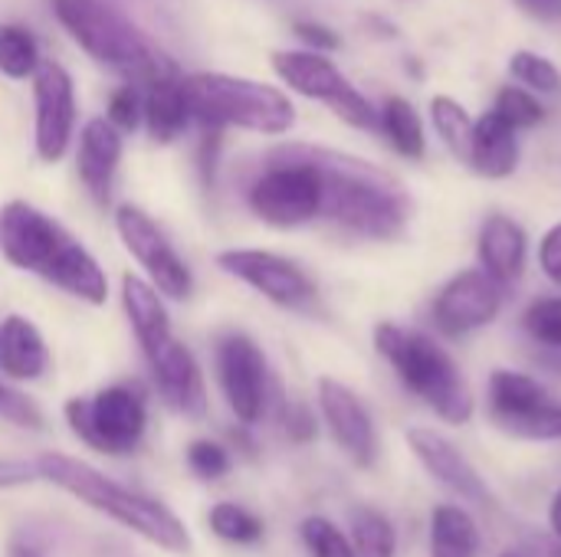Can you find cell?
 <instances>
[{
    "label": "cell",
    "mask_w": 561,
    "mask_h": 557,
    "mask_svg": "<svg viewBox=\"0 0 561 557\" xmlns=\"http://www.w3.org/2000/svg\"><path fill=\"white\" fill-rule=\"evenodd\" d=\"M0 256L13 269L39 276L92 309L108 299V276L99 259L59 220L26 200L0 207Z\"/></svg>",
    "instance_id": "1"
},
{
    "label": "cell",
    "mask_w": 561,
    "mask_h": 557,
    "mask_svg": "<svg viewBox=\"0 0 561 557\" xmlns=\"http://www.w3.org/2000/svg\"><path fill=\"white\" fill-rule=\"evenodd\" d=\"M299 148L322 174V217L362 240H398L408 230L411 197L388 171L329 148Z\"/></svg>",
    "instance_id": "2"
},
{
    "label": "cell",
    "mask_w": 561,
    "mask_h": 557,
    "mask_svg": "<svg viewBox=\"0 0 561 557\" xmlns=\"http://www.w3.org/2000/svg\"><path fill=\"white\" fill-rule=\"evenodd\" d=\"M33 466H36L39 479L69 492L82 506L102 512L105 519L118 522L122 529L135 532L148 545H154L168 555H187L194 548L187 525L164 502L108 479L95 466H89L76 456H66V453H43Z\"/></svg>",
    "instance_id": "3"
},
{
    "label": "cell",
    "mask_w": 561,
    "mask_h": 557,
    "mask_svg": "<svg viewBox=\"0 0 561 557\" xmlns=\"http://www.w3.org/2000/svg\"><path fill=\"white\" fill-rule=\"evenodd\" d=\"M49 7L79 49L128 85L145 89L158 79L181 76L178 62L108 0H49Z\"/></svg>",
    "instance_id": "4"
},
{
    "label": "cell",
    "mask_w": 561,
    "mask_h": 557,
    "mask_svg": "<svg viewBox=\"0 0 561 557\" xmlns=\"http://www.w3.org/2000/svg\"><path fill=\"white\" fill-rule=\"evenodd\" d=\"M375 351L391 364L394 378L444 423L463 427L473 420L477 401L460 364L427 332L381 322L375 325Z\"/></svg>",
    "instance_id": "5"
},
{
    "label": "cell",
    "mask_w": 561,
    "mask_h": 557,
    "mask_svg": "<svg viewBox=\"0 0 561 557\" xmlns=\"http://www.w3.org/2000/svg\"><path fill=\"white\" fill-rule=\"evenodd\" d=\"M184 95L191 121L210 131L243 128L256 135H286L296 125V105L270 82L227 72H194L184 76Z\"/></svg>",
    "instance_id": "6"
},
{
    "label": "cell",
    "mask_w": 561,
    "mask_h": 557,
    "mask_svg": "<svg viewBox=\"0 0 561 557\" xmlns=\"http://www.w3.org/2000/svg\"><path fill=\"white\" fill-rule=\"evenodd\" d=\"M322 200H325L322 174L302 154L299 144L276 148L270 154L266 171L250 184L247 194L250 210L276 230L312 223L316 217H322Z\"/></svg>",
    "instance_id": "7"
},
{
    "label": "cell",
    "mask_w": 561,
    "mask_h": 557,
    "mask_svg": "<svg viewBox=\"0 0 561 557\" xmlns=\"http://www.w3.org/2000/svg\"><path fill=\"white\" fill-rule=\"evenodd\" d=\"M62 414L79 443L115 460L131 456L148 430L145 397L131 384H112L92 397H69Z\"/></svg>",
    "instance_id": "8"
},
{
    "label": "cell",
    "mask_w": 561,
    "mask_h": 557,
    "mask_svg": "<svg viewBox=\"0 0 561 557\" xmlns=\"http://www.w3.org/2000/svg\"><path fill=\"white\" fill-rule=\"evenodd\" d=\"M270 62L293 92L322 102L352 128L378 131V108L345 79V72L329 56L312 49H276Z\"/></svg>",
    "instance_id": "9"
},
{
    "label": "cell",
    "mask_w": 561,
    "mask_h": 557,
    "mask_svg": "<svg viewBox=\"0 0 561 557\" xmlns=\"http://www.w3.org/2000/svg\"><path fill=\"white\" fill-rule=\"evenodd\" d=\"M490 417L519 440H559L561 404L523 371L500 368L490 374Z\"/></svg>",
    "instance_id": "10"
},
{
    "label": "cell",
    "mask_w": 561,
    "mask_h": 557,
    "mask_svg": "<svg viewBox=\"0 0 561 557\" xmlns=\"http://www.w3.org/2000/svg\"><path fill=\"white\" fill-rule=\"evenodd\" d=\"M115 230H118V240L122 246L138 259V266L145 269L148 282L174 299V302H184L191 299L194 292V272L191 266L178 256V250L171 246V240L161 233V227L135 204H122L115 210Z\"/></svg>",
    "instance_id": "11"
},
{
    "label": "cell",
    "mask_w": 561,
    "mask_h": 557,
    "mask_svg": "<svg viewBox=\"0 0 561 557\" xmlns=\"http://www.w3.org/2000/svg\"><path fill=\"white\" fill-rule=\"evenodd\" d=\"M217 269L233 276L237 282L256 289L279 309L309 312L316 305V282L309 272L270 250H224L217 253Z\"/></svg>",
    "instance_id": "12"
},
{
    "label": "cell",
    "mask_w": 561,
    "mask_h": 557,
    "mask_svg": "<svg viewBox=\"0 0 561 557\" xmlns=\"http://www.w3.org/2000/svg\"><path fill=\"white\" fill-rule=\"evenodd\" d=\"M217 381L227 407L243 427L263 420L270 404V364L263 348L250 335L227 332L217 341Z\"/></svg>",
    "instance_id": "13"
},
{
    "label": "cell",
    "mask_w": 561,
    "mask_h": 557,
    "mask_svg": "<svg viewBox=\"0 0 561 557\" xmlns=\"http://www.w3.org/2000/svg\"><path fill=\"white\" fill-rule=\"evenodd\" d=\"M33 148L46 164L62 161L76 131V85L69 69L53 59H43L33 72Z\"/></svg>",
    "instance_id": "14"
},
{
    "label": "cell",
    "mask_w": 561,
    "mask_h": 557,
    "mask_svg": "<svg viewBox=\"0 0 561 557\" xmlns=\"http://www.w3.org/2000/svg\"><path fill=\"white\" fill-rule=\"evenodd\" d=\"M503 286L493 282L483 269H463L440 286L431 315L447 338H463L493 325L503 312Z\"/></svg>",
    "instance_id": "15"
},
{
    "label": "cell",
    "mask_w": 561,
    "mask_h": 557,
    "mask_svg": "<svg viewBox=\"0 0 561 557\" xmlns=\"http://www.w3.org/2000/svg\"><path fill=\"white\" fill-rule=\"evenodd\" d=\"M316 401H319L322 423L329 427L335 446L358 469H371L378 460V430H375V420H371L368 407L362 404V397L335 378H319Z\"/></svg>",
    "instance_id": "16"
},
{
    "label": "cell",
    "mask_w": 561,
    "mask_h": 557,
    "mask_svg": "<svg viewBox=\"0 0 561 557\" xmlns=\"http://www.w3.org/2000/svg\"><path fill=\"white\" fill-rule=\"evenodd\" d=\"M408 446L417 456V463L457 499L470 502V506H493V492L486 486V479L477 473V466L457 450V443L450 437H444L440 430L431 427H411L408 430Z\"/></svg>",
    "instance_id": "17"
},
{
    "label": "cell",
    "mask_w": 561,
    "mask_h": 557,
    "mask_svg": "<svg viewBox=\"0 0 561 557\" xmlns=\"http://www.w3.org/2000/svg\"><path fill=\"white\" fill-rule=\"evenodd\" d=\"M148 368H151V378H154V387H158L161 401L174 414L191 417V420H201L207 414L204 374H201V364H197L194 351L184 341L171 338L164 348H158L148 358Z\"/></svg>",
    "instance_id": "18"
},
{
    "label": "cell",
    "mask_w": 561,
    "mask_h": 557,
    "mask_svg": "<svg viewBox=\"0 0 561 557\" xmlns=\"http://www.w3.org/2000/svg\"><path fill=\"white\" fill-rule=\"evenodd\" d=\"M122 164V131L108 125V118H89L79 131L76 171L82 187L95 204H108L112 184Z\"/></svg>",
    "instance_id": "19"
},
{
    "label": "cell",
    "mask_w": 561,
    "mask_h": 557,
    "mask_svg": "<svg viewBox=\"0 0 561 557\" xmlns=\"http://www.w3.org/2000/svg\"><path fill=\"white\" fill-rule=\"evenodd\" d=\"M477 259H480V269L503 289L519 282L526 272V259H529V236L523 223H516L506 213H490L480 227Z\"/></svg>",
    "instance_id": "20"
},
{
    "label": "cell",
    "mask_w": 561,
    "mask_h": 557,
    "mask_svg": "<svg viewBox=\"0 0 561 557\" xmlns=\"http://www.w3.org/2000/svg\"><path fill=\"white\" fill-rule=\"evenodd\" d=\"M122 309L128 315V325L141 345V355L151 358L158 348H164L171 335V315L164 309V295L141 276L125 272L122 276Z\"/></svg>",
    "instance_id": "21"
},
{
    "label": "cell",
    "mask_w": 561,
    "mask_h": 557,
    "mask_svg": "<svg viewBox=\"0 0 561 557\" xmlns=\"http://www.w3.org/2000/svg\"><path fill=\"white\" fill-rule=\"evenodd\" d=\"M519 131L503 121L493 108L477 118L473 125V148H470V167L480 177L503 181L519 167Z\"/></svg>",
    "instance_id": "22"
},
{
    "label": "cell",
    "mask_w": 561,
    "mask_h": 557,
    "mask_svg": "<svg viewBox=\"0 0 561 557\" xmlns=\"http://www.w3.org/2000/svg\"><path fill=\"white\" fill-rule=\"evenodd\" d=\"M49 368V348L39 328L23 315L0 322V371L13 381H39Z\"/></svg>",
    "instance_id": "23"
},
{
    "label": "cell",
    "mask_w": 561,
    "mask_h": 557,
    "mask_svg": "<svg viewBox=\"0 0 561 557\" xmlns=\"http://www.w3.org/2000/svg\"><path fill=\"white\" fill-rule=\"evenodd\" d=\"M145 98V128L158 144H171L191 125V108L184 95V76H168L141 89Z\"/></svg>",
    "instance_id": "24"
},
{
    "label": "cell",
    "mask_w": 561,
    "mask_h": 557,
    "mask_svg": "<svg viewBox=\"0 0 561 557\" xmlns=\"http://www.w3.org/2000/svg\"><path fill=\"white\" fill-rule=\"evenodd\" d=\"M480 548H483L480 525L463 506H437L431 512L427 557H480Z\"/></svg>",
    "instance_id": "25"
},
{
    "label": "cell",
    "mask_w": 561,
    "mask_h": 557,
    "mask_svg": "<svg viewBox=\"0 0 561 557\" xmlns=\"http://www.w3.org/2000/svg\"><path fill=\"white\" fill-rule=\"evenodd\" d=\"M378 128L385 131V138L391 141V148L408 158V161H421L427 154V135H424V121L417 115V108L401 98V95H388L381 112H378Z\"/></svg>",
    "instance_id": "26"
},
{
    "label": "cell",
    "mask_w": 561,
    "mask_h": 557,
    "mask_svg": "<svg viewBox=\"0 0 561 557\" xmlns=\"http://www.w3.org/2000/svg\"><path fill=\"white\" fill-rule=\"evenodd\" d=\"M348 542L358 557H394L398 555V532L391 525V519L381 509L371 506H358L348 515Z\"/></svg>",
    "instance_id": "27"
},
{
    "label": "cell",
    "mask_w": 561,
    "mask_h": 557,
    "mask_svg": "<svg viewBox=\"0 0 561 557\" xmlns=\"http://www.w3.org/2000/svg\"><path fill=\"white\" fill-rule=\"evenodd\" d=\"M431 121H434V131L440 135V141L450 148V154L457 161L470 164L477 118H470V112L460 102H454L450 95H434V102H431Z\"/></svg>",
    "instance_id": "28"
},
{
    "label": "cell",
    "mask_w": 561,
    "mask_h": 557,
    "mask_svg": "<svg viewBox=\"0 0 561 557\" xmlns=\"http://www.w3.org/2000/svg\"><path fill=\"white\" fill-rule=\"evenodd\" d=\"M39 43L20 23H0V76L7 79H33L39 69Z\"/></svg>",
    "instance_id": "29"
},
{
    "label": "cell",
    "mask_w": 561,
    "mask_h": 557,
    "mask_svg": "<svg viewBox=\"0 0 561 557\" xmlns=\"http://www.w3.org/2000/svg\"><path fill=\"white\" fill-rule=\"evenodd\" d=\"M207 525L217 538H224L230 545H256L266 532L263 519L237 502H217L207 512Z\"/></svg>",
    "instance_id": "30"
},
{
    "label": "cell",
    "mask_w": 561,
    "mask_h": 557,
    "mask_svg": "<svg viewBox=\"0 0 561 557\" xmlns=\"http://www.w3.org/2000/svg\"><path fill=\"white\" fill-rule=\"evenodd\" d=\"M510 69L533 95H561V72L552 59L523 49L510 59Z\"/></svg>",
    "instance_id": "31"
},
{
    "label": "cell",
    "mask_w": 561,
    "mask_h": 557,
    "mask_svg": "<svg viewBox=\"0 0 561 557\" xmlns=\"http://www.w3.org/2000/svg\"><path fill=\"white\" fill-rule=\"evenodd\" d=\"M299 535H302V545L309 548L312 557H358L348 535L325 515H309L299 525Z\"/></svg>",
    "instance_id": "32"
},
{
    "label": "cell",
    "mask_w": 561,
    "mask_h": 557,
    "mask_svg": "<svg viewBox=\"0 0 561 557\" xmlns=\"http://www.w3.org/2000/svg\"><path fill=\"white\" fill-rule=\"evenodd\" d=\"M523 328L536 345L561 351V295L529 302V309L523 312Z\"/></svg>",
    "instance_id": "33"
},
{
    "label": "cell",
    "mask_w": 561,
    "mask_h": 557,
    "mask_svg": "<svg viewBox=\"0 0 561 557\" xmlns=\"http://www.w3.org/2000/svg\"><path fill=\"white\" fill-rule=\"evenodd\" d=\"M493 112H496L503 121H510L516 131H523V128H536V125L546 118L542 102H539L529 89H523V85H503V89L496 92V105H493Z\"/></svg>",
    "instance_id": "34"
},
{
    "label": "cell",
    "mask_w": 561,
    "mask_h": 557,
    "mask_svg": "<svg viewBox=\"0 0 561 557\" xmlns=\"http://www.w3.org/2000/svg\"><path fill=\"white\" fill-rule=\"evenodd\" d=\"M233 460H230V450L214 443V440H194L187 446V469L204 479V483H214V479H224L230 473Z\"/></svg>",
    "instance_id": "35"
},
{
    "label": "cell",
    "mask_w": 561,
    "mask_h": 557,
    "mask_svg": "<svg viewBox=\"0 0 561 557\" xmlns=\"http://www.w3.org/2000/svg\"><path fill=\"white\" fill-rule=\"evenodd\" d=\"M145 121V98L138 85H118L108 98V125L118 131H135Z\"/></svg>",
    "instance_id": "36"
},
{
    "label": "cell",
    "mask_w": 561,
    "mask_h": 557,
    "mask_svg": "<svg viewBox=\"0 0 561 557\" xmlns=\"http://www.w3.org/2000/svg\"><path fill=\"white\" fill-rule=\"evenodd\" d=\"M0 417L10 420L13 427L43 430V414H39V407H36L30 397H23L20 391H13V387H3V394H0Z\"/></svg>",
    "instance_id": "37"
},
{
    "label": "cell",
    "mask_w": 561,
    "mask_h": 557,
    "mask_svg": "<svg viewBox=\"0 0 561 557\" xmlns=\"http://www.w3.org/2000/svg\"><path fill=\"white\" fill-rule=\"evenodd\" d=\"M283 430L289 437V443H312L319 437V420L306 404H289L283 414Z\"/></svg>",
    "instance_id": "38"
},
{
    "label": "cell",
    "mask_w": 561,
    "mask_h": 557,
    "mask_svg": "<svg viewBox=\"0 0 561 557\" xmlns=\"http://www.w3.org/2000/svg\"><path fill=\"white\" fill-rule=\"evenodd\" d=\"M539 266H542L546 279L561 289V223L546 230V236L539 243Z\"/></svg>",
    "instance_id": "39"
},
{
    "label": "cell",
    "mask_w": 561,
    "mask_h": 557,
    "mask_svg": "<svg viewBox=\"0 0 561 557\" xmlns=\"http://www.w3.org/2000/svg\"><path fill=\"white\" fill-rule=\"evenodd\" d=\"M293 33H296L306 46H312V53L339 49V46H342V39H339L335 30H329V26H322V23H312V20H299V23L293 26Z\"/></svg>",
    "instance_id": "40"
},
{
    "label": "cell",
    "mask_w": 561,
    "mask_h": 557,
    "mask_svg": "<svg viewBox=\"0 0 561 557\" xmlns=\"http://www.w3.org/2000/svg\"><path fill=\"white\" fill-rule=\"evenodd\" d=\"M33 479H39L33 463H23V460H0V489L30 486Z\"/></svg>",
    "instance_id": "41"
},
{
    "label": "cell",
    "mask_w": 561,
    "mask_h": 557,
    "mask_svg": "<svg viewBox=\"0 0 561 557\" xmlns=\"http://www.w3.org/2000/svg\"><path fill=\"white\" fill-rule=\"evenodd\" d=\"M523 10H529L533 16L546 20V23H559L561 26V0H516Z\"/></svg>",
    "instance_id": "42"
},
{
    "label": "cell",
    "mask_w": 561,
    "mask_h": 557,
    "mask_svg": "<svg viewBox=\"0 0 561 557\" xmlns=\"http://www.w3.org/2000/svg\"><path fill=\"white\" fill-rule=\"evenodd\" d=\"M549 529L561 538V486L559 492L552 496V506H549Z\"/></svg>",
    "instance_id": "43"
},
{
    "label": "cell",
    "mask_w": 561,
    "mask_h": 557,
    "mask_svg": "<svg viewBox=\"0 0 561 557\" xmlns=\"http://www.w3.org/2000/svg\"><path fill=\"white\" fill-rule=\"evenodd\" d=\"M7 557H39L33 548H26V545H13L10 552H7Z\"/></svg>",
    "instance_id": "44"
},
{
    "label": "cell",
    "mask_w": 561,
    "mask_h": 557,
    "mask_svg": "<svg viewBox=\"0 0 561 557\" xmlns=\"http://www.w3.org/2000/svg\"><path fill=\"white\" fill-rule=\"evenodd\" d=\"M552 557H561V545H559V548H556V552H552Z\"/></svg>",
    "instance_id": "45"
},
{
    "label": "cell",
    "mask_w": 561,
    "mask_h": 557,
    "mask_svg": "<svg viewBox=\"0 0 561 557\" xmlns=\"http://www.w3.org/2000/svg\"><path fill=\"white\" fill-rule=\"evenodd\" d=\"M3 387H7V384H3V381H0V394H3Z\"/></svg>",
    "instance_id": "46"
},
{
    "label": "cell",
    "mask_w": 561,
    "mask_h": 557,
    "mask_svg": "<svg viewBox=\"0 0 561 557\" xmlns=\"http://www.w3.org/2000/svg\"><path fill=\"white\" fill-rule=\"evenodd\" d=\"M559 440H561V423H559Z\"/></svg>",
    "instance_id": "47"
},
{
    "label": "cell",
    "mask_w": 561,
    "mask_h": 557,
    "mask_svg": "<svg viewBox=\"0 0 561 557\" xmlns=\"http://www.w3.org/2000/svg\"><path fill=\"white\" fill-rule=\"evenodd\" d=\"M503 557H513V555H503Z\"/></svg>",
    "instance_id": "48"
}]
</instances>
